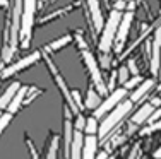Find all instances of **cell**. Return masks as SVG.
<instances>
[{
  "label": "cell",
  "mask_w": 161,
  "mask_h": 159,
  "mask_svg": "<svg viewBox=\"0 0 161 159\" xmlns=\"http://www.w3.org/2000/svg\"><path fill=\"white\" fill-rule=\"evenodd\" d=\"M108 159H115V157H113V156H112V157H108Z\"/></svg>",
  "instance_id": "obj_37"
},
{
  "label": "cell",
  "mask_w": 161,
  "mask_h": 159,
  "mask_svg": "<svg viewBox=\"0 0 161 159\" xmlns=\"http://www.w3.org/2000/svg\"><path fill=\"white\" fill-rule=\"evenodd\" d=\"M41 56H43V51H40V50L29 53V55H26L24 58H21V60H17V62L7 65L5 69L0 72V79H7V77H10V75H14V74H19V72H22L24 69L34 65V63L41 58Z\"/></svg>",
  "instance_id": "obj_6"
},
{
  "label": "cell",
  "mask_w": 161,
  "mask_h": 159,
  "mask_svg": "<svg viewBox=\"0 0 161 159\" xmlns=\"http://www.w3.org/2000/svg\"><path fill=\"white\" fill-rule=\"evenodd\" d=\"M43 51V50H41ZM43 58H45V62H47V65H48V70H50V74H52V77H53V81L57 82V86H58V89H60V93H62V96H64V99L67 101V108L70 109L72 113H79V108L75 106L74 103V99H72V93L69 91L67 87V82L64 81V77H62V74L58 72V69H57V65L53 63V60L50 58V55L48 53H45L43 51Z\"/></svg>",
  "instance_id": "obj_4"
},
{
  "label": "cell",
  "mask_w": 161,
  "mask_h": 159,
  "mask_svg": "<svg viewBox=\"0 0 161 159\" xmlns=\"http://www.w3.org/2000/svg\"><path fill=\"white\" fill-rule=\"evenodd\" d=\"M98 130H99L98 120L94 118V116H91V118H86V128H84V132H86L87 135H96Z\"/></svg>",
  "instance_id": "obj_21"
},
{
  "label": "cell",
  "mask_w": 161,
  "mask_h": 159,
  "mask_svg": "<svg viewBox=\"0 0 161 159\" xmlns=\"http://www.w3.org/2000/svg\"><path fill=\"white\" fill-rule=\"evenodd\" d=\"M134 10H125L124 16H122V21H120V26H118V31H117V36H115V50L120 53L125 46V41H127V36H129V31L132 28V22H134Z\"/></svg>",
  "instance_id": "obj_8"
},
{
  "label": "cell",
  "mask_w": 161,
  "mask_h": 159,
  "mask_svg": "<svg viewBox=\"0 0 161 159\" xmlns=\"http://www.w3.org/2000/svg\"><path fill=\"white\" fill-rule=\"evenodd\" d=\"M74 128H75V132H84V128H86V118L82 115L77 116V122H75Z\"/></svg>",
  "instance_id": "obj_27"
},
{
  "label": "cell",
  "mask_w": 161,
  "mask_h": 159,
  "mask_svg": "<svg viewBox=\"0 0 161 159\" xmlns=\"http://www.w3.org/2000/svg\"><path fill=\"white\" fill-rule=\"evenodd\" d=\"M80 56H82L84 65H86V69L91 75V81H93V84H94L96 93L99 94V96H101V94H106L108 93V87H106L105 81H103L101 70H99V65H98L96 58H94V55L89 50H84V51H80Z\"/></svg>",
  "instance_id": "obj_5"
},
{
  "label": "cell",
  "mask_w": 161,
  "mask_h": 159,
  "mask_svg": "<svg viewBox=\"0 0 161 159\" xmlns=\"http://www.w3.org/2000/svg\"><path fill=\"white\" fill-rule=\"evenodd\" d=\"M127 69H129V72H130L132 75H139V69H137V63H136V60H134V58L129 60Z\"/></svg>",
  "instance_id": "obj_29"
},
{
  "label": "cell",
  "mask_w": 161,
  "mask_h": 159,
  "mask_svg": "<svg viewBox=\"0 0 161 159\" xmlns=\"http://www.w3.org/2000/svg\"><path fill=\"white\" fill-rule=\"evenodd\" d=\"M57 152H58V135L53 134L52 144H50V151H48V157H47V159H57Z\"/></svg>",
  "instance_id": "obj_23"
},
{
  "label": "cell",
  "mask_w": 161,
  "mask_h": 159,
  "mask_svg": "<svg viewBox=\"0 0 161 159\" xmlns=\"http://www.w3.org/2000/svg\"><path fill=\"white\" fill-rule=\"evenodd\" d=\"M149 103H151L153 106H154V108H158V106L161 104V99H159V98H153V99L149 101Z\"/></svg>",
  "instance_id": "obj_33"
},
{
  "label": "cell",
  "mask_w": 161,
  "mask_h": 159,
  "mask_svg": "<svg viewBox=\"0 0 161 159\" xmlns=\"http://www.w3.org/2000/svg\"><path fill=\"white\" fill-rule=\"evenodd\" d=\"M156 130H161V120H159V122H156V123H153L151 127L144 128L141 134H142V135H147V134H153V132H156Z\"/></svg>",
  "instance_id": "obj_28"
},
{
  "label": "cell",
  "mask_w": 161,
  "mask_h": 159,
  "mask_svg": "<svg viewBox=\"0 0 161 159\" xmlns=\"http://www.w3.org/2000/svg\"><path fill=\"white\" fill-rule=\"evenodd\" d=\"M72 41H74V36H72V34H64V36L57 38L55 41H52V43H48L47 46L43 48V51H45V53H53V51H58V50H62L64 46H67V45H70Z\"/></svg>",
  "instance_id": "obj_17"
},
{
  "label": "cell",
  "mask_w": 161,
  "mask_h": 159,
  "mask_svg": "<svg viewBox=\"0 0 161 159\" xmlns=\"http://www.w3.org/2000/svg\"><path fill=\"white\" fill-rule=\"evenodd\" d=\"M125 96H127V89L120 87V89H115L112 94H110L108 98H106L105 101H101V104L98 106L96 109H94V118H105L106 113H110L112 109H115L118 104L122 103V101L125 99Z\"/></svg>",
  "instance_id": "obj_7"
},
{
  "label": "cell",
  "mask_w": 161,
  "mask_h": 159,
  "mask_svg": "<svg viewBox=\"0 0 161 159\" xmlns=\"http://www.w3.org/2000/svg\"><path fill=\"white\" fill-rule=\"evenodd\" d=\"M149 69L153 75H158L161 69V26H156L151 41V55H149Z\"/></svg>",
  "instance_id": "obj_9"
},
{
  "label": "cell",
  "mask_w": 161,
  "mask_h": 159,
  "mask_svg": "<svg viewBox=\"0 0 161 159\" xmlns=\"http://www.w3.org/2000/svg\"><path fill=\"white\" fill-rule=\"evenodd\" d=\"M130 109H132V103H130V101H122L117 108L112 109V111L108 113V116H105L103 122H101V125H99L98 137L105 139L106 135H108L110 132H112L113 128L117 127V125L120 123L125 116H127V113H130Z\"/></svg>",
  "instance_id": "obj_3"
},
{
  "label": "cell",
  "mask_w": 161,
  "mask_h": 159,
  "mask_svg": "<svg viewBox=\"0 0 161 159\" xmlns=\"http://www.w3.org/2000/svg\"><path fill=\"white\" fill-rule=\"evenodd\" d=\"M127 2H134V0H127Z\"/></svg>",
  "instance_id": "obj_38"
},
{
  "label": "cell",
  "mask_w": 161,
  "mask_h": 159,
  "mask_svg": "<svg viewBox=\"0 0 161 159\" xmlns=\"http://www.w3.org/2000/svg\"><path fill=\"white\" fill-rule=\"evenodd\" d=\"M154 157H156V159H161V147H159V149L154 152Z\"/></svg>",
  "instance_id": "obj_36"
},
{
  "label": "cell",
  "mask_w": 161,
  "mask_h": 159,
  "mask_svg": "<svg viewBox=\"0 0 161 159\" xmlns=\"http://www.w3.org/2000/svg\"><path fill=\"white\" fill-rule=\"evenodd\" d=\"M82 146H84V135L82 132H74V139L69 151V159H82Z\"/></svg>",
  "instance_id": "obj_15"
},
{
  "label": "cell",
  "mask_w": 161,
  "mask_h": 159,
  "mask_svg": "<svg viewBox=\"0 0 161 159\" xmlns=\"http://www.w3.org/2000/svg\"><path fill=\"white\" fill-rule=\"evenodd\" d=\"M87 17H89L93 31L101 33L103 26H105V17H103V12H101L99 0H87Z\"/></svg>",
  "instance_id": "obj_10"
},
{
  "label": "cell",
  "mask_w": 161,
  "mask_h": 159,
  "mask_svg": "<svg viewBox=\"0 0 161 159\" xmlns=\"http://www.w3.org/2000/svg\"><path fill=\"white\" fill-rule=\"evenodd\" d=\"M96 159H108V152H105V151H103V152H98Z\"/></svg>",
  "instance_id": "obj_34"
},
{
  "label": "cell",
  "mask_w": 161,
  "mask_h": 159,
  "mask_svg": "<svg viewBox=\"0 0 161 159\" xmlns=\"http://www.w3.org/2000/svg\"><path fill=\"white\" fill-rule=\"evenodd\" d=\"M154 84H156L154 79H146V81H142V82H141V84L136 87V91L132 93V96H130L129 101H130L132 104H134V103H139V101L142 99L146 94H147L149 91L154 87Z\"/></svg>",
  "instance_id": "obj_12"
},
{
  "label": "cell",
  "mask_w": 161,
  "mask_h": 159,
  "mask_svg": "<svg viewBox=\"0 0 161 159\" xmlns=\"http://www.w3.org/2000/svg\"><path fill=\"white\" fill-rule=\"evenodd\" d=\"M64 140H65V156L69 157V151H70V144H72V139H74V123H72L70 120V115L72 111L67 108V106H64Z\"/></svg>",
  "instance_id": "obj_11"
},
{
  "label": "cell",
  "mask_w": 161,
  "mask_h": 159,
  "mask_svg": "<svg viewBox=\"0 0 161 159\" xmlns=\"http://www.w3.org/2000/svg\"><path fill=\"white\" fill-rule=\"evenodd\" d=\"M19 87H21V84H19V82H12L9 87L3 91V94L0 96V109L7 108V106L10 104V101L14 99V96H16V93L19 91Z\"/></svg>",
  "instance_id": "obj_18"
},
{
  "label": "cell",
  "mask_w": 161,
  "mask_h": 159,
  "mask_svg": "<svg viewBox=\"0 0 161 159\" xmlns=\"http://www.w3.org/2000/svg\"><path fill=\"white\" fill-rule=\"evenodd\" d=\"M129 75H130V72L127 69V65H122L120 69L117 70V82H118V84H124L125 86V82L129 81Z\"/></svg>",
  "instance_id": "obj_22"
},
{
  "label": "cell",
  "mask_w": 161,
  "mask_h": 159,
  "mask_svg": "<svg viewBox=\"0 0 161 159\" xmlns=\"http://www.w3.org/2000/svg\"><path fill=\"white\" fill-rule=\"evenodd\" d=\"M101 67L103 69H108L110 67V63H112V60H110V53H101Z\"/></svg>",
  "instance_id": "obj_31"
},
{
  "label": "cell",
  "mask_w": 161,
  "mask_h": 159,
  "mask_svg": "<svg viewBox=\"0 0 161 159\" xmlns=\"http://www.w3.org/2000/svg\"><path fill=\"white\" fill-rule=\"evenodd\" d=\"M74 40H75V43H77V46H79L80 51L87 50V45H86V40H84V36H82V31H75Z\"/></svg>",
  "instance_id": "obj_24"
},
{
  "label": "cell",
  "mask_w": 161,
  "mask_h": 159,
  "mask_svg": "<svg viewBox=\"0 0 161 159\" xmlns=\"http://www.w3.org/2000/svg\"><path fill=\"white\" fill-rule=\"evenodd\" d=\"M10 120H12V115H10V113H2V116H0V135H2V132L7 128V125L10 123Z\"/></svg>",
  "instance_id": "obj_26"
},
{
  "label": "cell",
  "mask_w": 161,
  "mask_h": 159,
  "mask_svg": "<svg viewBox=\"0 0 161 159\" xmlns=\"http://www.w3.org/2000/svg\"><path fill=\"white\" fill-rule=\"evenodd\" d=\"M36 7H38V0H24L22 17H21V33H19V43H21L22 48H28L29 43H31Z\"/></svg>",
  "instance_id": "obj_2"
},
{
  "label": "cell",
  "mask_w": 161,
  "mask_h": 159,
  "mask_svg": "<svg viewBox=\"0 0 161 159\" xmlns=\"http://www.w3.org/2000/svg\"><path fill=\"white\" fill-rule=\"evenodd\" d=\"M122 16H124V12H120V10H115V9L110 10L108 19L105 21V26L101 29V38H99V45H98L101 53L112 51L113 43H115V36H117L118 26H120V21H122Z\"/></svg>",
  "instance_id": "obj_1"
},
{
  "label": "cell",
  "mask_w": 161,
  "mask_h": 159,
  "mask_svg": "<svg viewBox=\"0 0 161 159\" xmlns=\"http://www.w3.org/2000/svg\"><path fill=\"white\" fill-rule=\"evenodd\" d=\"M154 106H153L151 103H146L139 108V111L136 113V115L132 116V125H136V127H139V125H142L144 122H147L149 116L153 115V111H154Z\"/></svg>",
  "instance_id": "obj_16"
},
{
  "label": "cell",
  "mask_w": 161,
  "mask_h": 159,
  "mask_svg": "<svg viewBox=\"0 0 161 159\" xmlns=\"http://www.w3.org/2000/svg\"><path fill=\"white\" fill-rule=\"evenodd\" d=\"M99 104H101V98H99V94H98L93 87H89V89H87L86 108H87V109H96Z\"/></svg>",
  "instance_id": "obj_19"
},
{
  "label": "cell",
  "mask_w": 161,
  "mask_h": 159,
  "mask_svg": "<svg viewBox=\"0 0 161 159\" xmlns=\"http://www.w3.org/2000/svg\"><path fill=\"white\" fill-rule=\"evenodd\" d=\"M98 151V137L96 135H87L84 137L82 146V159H96Z\"/></svg>",
  "instance_id": "obj_13"
},
{
  "label": "cell",
  "mask_w": 161,
  "mask_h": 159,
  "mask_svg": "<svg viewBox=\"0 0 161 159\" xmlns=\"http://www.w3.org/2000/svg\"><path fill=\"white\" fill-rule=\"evenodd\" d=\"M0 116H2V111H0Z\"/></svg>",
  "instance_id": "obj_39"
},
{
  "label": "cell",
  "mask_w": 161,
  "mask_h": 159,
  "mask_svg": "<svg viewBox=\"0 0 161 159\" xmlns=\"http://www.w3.org/2000/svg\"><path fill=\"white\" fill-rule=\"evenodd\" d=\"M28 93H29V86H21V87H19V91L16 93V96H14V99L10 101L9 106H7V111H9L10 115H14V113L19 111V108L24 104L26 94H28Z\"/></svg>",
  "instance_id": "obj_14"
},
{
  "label": "cell",
  "mask_w": 161,
  "mask_h": 159,
  "mask_svg": "<svg viewBox=\"0 0 161 159\" xmlns=\"http://www.w3.org/2000/svg\"><path fill=\"white\" fill-rule=\"evenodd\" d=\"M72 93V99H74V103H75V106L80 109L82 108V101H80V93L79 91H70Z\"/></svg>",
  "instance_id": "obj_32"
},
{
  "label": "cell",
  "mask_w": 161,
  "mask_h": 159,
  "mask_svg": "<svg viewBox=\"0 0 161 159\" xmlns=\"http://www.w3.org/2000/svg\"><path fill=\"white\" fill-rule=\"evenodd\" d=\"M159 118H161V108H156L154 111H153V115L149 116V120H147V122H149V123L153 125V123L159 122Z\"/></svg>",
  "instance_id": "obj_30"
},
{
  "label": "cell",
  "mask_w": 161,
  "mask_h": 159,
  "mask_svg": "<svg viewBox=\"0 0 161 159\" xmlns=\"http://www.w3.org/2000/svg\"><path fill=\"white\" fill-rule=\"evenodd\" d=\"M9 0H0V7H3V9H9Z\"/></svg>",
  "instance_id": "obj_35"
},
{
  "label": "cell",
  "mask_w": 161,
  "mask_h": 159,
  "mask_svg": "<svg viewBox=\"0 0 161 159\" xmlns=\"http://www.w3.org/2000/svg\"><path fill=\"white\" fill-rule=\"evenodd\" d=\"M142 82V77L141 75H134L132 79H129L127 82H125V87L124 89H127V91H130V89H134V87H137V86Z\"/></svg>",
  "instance_id": "obj_25"
},
{
  "label": "cell",
  "mask_w": 161,
  "mask_h": 159,
  "mask_svg": "<svg viewBox=\"0 0 161 159\" xmlns=\"http://www.w3.org/2000/svg\"><path fill=\"white\" fill-rule=\"evenodd\" d=\"M75 7V3H72V5H69V7H64V9H58L57 12H52V14H48V16H45L43 19H40V24H45V22H48V21H52V19H58V17H62L65 16L67 12H70L72 9Z\"/></svg>",
  "instance_id": "obj_20"
}]
</instances>
